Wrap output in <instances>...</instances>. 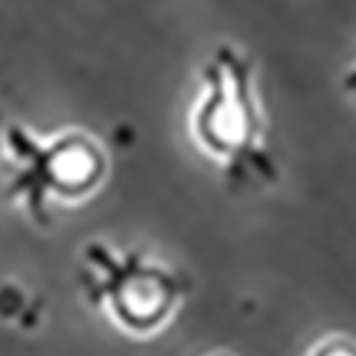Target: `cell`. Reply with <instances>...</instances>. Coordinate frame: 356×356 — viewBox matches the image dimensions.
<instances>
[{"instance_id": "cell-6", "label": "cell", "mask_w": 356, "mask_h": 356, "mask_svg": "<svg viewBox=\"0 0 356 356\" xmlns=\"http://www.w3.org/2000/svg\"><path fill=\"white\" fill-rule=\"evenodd\" d=\"M339 86H342V92H345L350 100H356V63H353L350 69H345V74H342Z\"/></svg>"}, {"instance_id": "cell-1", "label": "cell", "mask_w": 356, "mask_h": 356, "mask_svg": "<svg viewBox=\"0 0 356 356\" xmlns=\"http://www.w3.org/2000/svg\"><path fill=\"white\" fill-rule=\"evenodd\" d=\"M191 137L234 188H259L280 180L257 97V66L234 43H220L200 69Z\"/></svg>"}, {"instance_id": "cell-7", "label": "cell", "mask_w": 356, "mask_h": 356, "mask_svg": "<svg viewBox=\"0 0 356 356\" xmlns=\"http://www.w3.org/2000/svg\"><path fill=\"white\" fill-rule=\"evenodd\" d=\"M211 356H231V353H211Z\"/></svg>"}, {"instance_id": "cell-5", "label": "cell", "mask_w": 356, "mask_h": 356, "mask_svg": "<svg viewBox=\"0 0 356 356\" xmlns=\"http://www.w3.org/2000/svg\"><path fill=\"white\" fill-rule=\"evenodd\" d=\"M308 356H356V342L334 334V337H325L322 342H316L308 350Z\"/></svg>"}, {"instance_id": "cell-2", "label": "cell", "mask_w": 356, "mask_h": 356, "mask_svg": "<svg viewBox=\"0 0 356 356\" xmlns=\"http://www.w3.org/2000/svg\"><path fill=\"white\" fill-rule=\"evenodd\" d=\"M77 285L88 308L131 339H152L180 316L191 280L177 265L108 240H86Z\"/></svg>"}, {"instance_id": "cell-4", "label": "cell", "mask_w": 356, "mask_h": 356, "mask_svg": "<svg viewBox=\"0 0 356 356\" xmlns=\"http://www.w3.org/2000/svg\"><path fill=\"white\" fill-rule=\"evenodd\" d=\"M49 305L43 296L20 280H0V325L17 334H35L43 328Z\"/></svg>"}, {"instance_id": "cell-3", "label": "cell", "mask_w": 356, "mask_h": 356, "mask_svg": "<svg viewBox=\"0 0 356 356\" xmlns=\"http://www.w3.org/2000/svg\"><path fill=\"white\" fill-rule=\"evenodd\" d=\"M0 148L12 168L6 200L40 228H49L54 205H80L100 194L108 180V154L83 129L35 134L29 126L3 123Z\"/></svg>"}]
</instances>
